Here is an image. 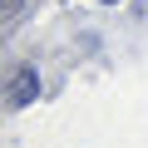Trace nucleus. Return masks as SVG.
Masks as SVG:
<instances>
[{"mask_svg":"<svg viewBox=\"0 0 148 148\" xmlns=\"http://www.w3.org/2000/svg\"><path fill=\"white\" fill-rule=\"evenodd\" d=\"M99 5H119V0H99Z\"/></svg>","mask_w":148,"mask_h":148,"instance_id":"nucleus-3","label":"nucleus"},{"mask_svg":"<svg viewBox=\"0 0 148 148\" xmlns=\"http://www.w3.org/2000/svg\"><path fill=\"white\" fill-rule=\"evenodd\" d=\"M15 15H20V0H5V5H0V20L15 25Z\"/></svg>","mask_w":148,"mask_h":148,"instance_id":"nucleus-2","label":"nucleus"},{"mask_svg":"<svg viewBox=\"0 0 148 148\" xmlns=\"http://www.w3.org/2000/svg\"><path fill=\"white\" fill-rule=\"evenodd\" d=\"M30 99H40V74L35 69H15L10 74V89H5V104L10 109H25Z\"/></svg>","mask_w":148,"mask_h":148,"instance_id":"nucleus-1","label":"nucleus"}]
</instances>
